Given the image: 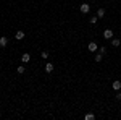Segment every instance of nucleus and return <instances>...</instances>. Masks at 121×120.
Segmentation results:
<instances>
[{
  "mask_svg": "<svg viewBox=\"0 0 121 120\" xmlns=\"http://www.w3.org/2000/svg\"><path fill=\"white\" fill-rule=\"evenodd\" d=\"M79 11H81L82 15L89 13V11H91V5H89V3H82V5H79Z\"/></svg>",
  "mask_w": 121,
  "mask_h": 120,
  "instance_id": "obj_1",
  "label": "nucleus"
},
{
  "mask_svg": "<svg viewBox=\"0 0 121 120\" xmlns=\"http://www.w3.org/2000/svg\"><path fill=\"white\" fill-rule=\"evenodd\" d=\"M24 37H26V33L24 31H16V34H15V39L16 41H23Z\"/></svg>",
  "mask_w": 121,
  "mask_h": 120,
  "instance_id": "obj_2",
  "label": "nucleus"
},
{
  "mask_svg": "<svg viewBox=\"0 0 121 120\" xmlns=\"http://www.w3.org/2000/svg\"><path fill=\"white\" fill-rule=\"evenodd\" d=\"M87 49H89V52H95V50L99 49V44L92 41V42H89V46H87Z\"/></svg>",
  "mask_w": 121,
  "mask_h": 120,
  "instance_id": "obj_3",
  "label": "nucleus"
},
{
  "mask_svg": "<svg viewBox=\"0 0 121 120\" xmlns=\"http://www.w3.org/2000/svg\"><path fill=\"white\" fill-rule=\"evenodd\" d=\"M103 37H105V39H112L113 37V31L112 29H105V31H103Z\"/></svg>",
  "mask_w": 121,
  "mask_h": 120,
  "instance_id": "obj_4",
  "label": "nucleus"
},
{
  "mask_svg": "<svg viewBox=\"0 0 121 120\" xmlns=\"http://www.w3.org/2000/svg\"><path fill=\"white\" fill-rule=\"evenodd\" d=\"M112 86H113L115 91H120V89H121V81H120V80H116V81H113Z\"/></svg>",
  "mask_w": 121,
  "mask_h": 120,
  "instance_id": "obj_5",
  "label": "nucleus"
},
{
  "mask_svg": "<svg viewBox=\"0 0 121 120\" xmlns=\"http://www.w3.org/2000/svg\"><path fill=\"white\" fill-rule=\"evenodd\" d=\"M53 68H55V67H53V63H47L44 70H45V73H52V72H53Z\"/></svg>",
  "mask_w": 121,
  "mask_h": 120,
  "instance_id": "obj_6",
  "label": "nucleus"
},
{
  "mask_svg": "<svg viewBox=\"0 0 121 120\" xmlns=\"http://www.w3.org/2000/svg\"><path fill=\"white\" fill-rule=\"evenodd\" d=\"M21 60H23V62H24V63H28L29 60H31V55H29L28 52H24V54H23V55H21Z\"/></svg>",
  "mask_w": 121,
  "mask_h": 120,
  "instance_id": "obj_7",
  "label": "nucleus"
},
{
  "mask_svg": "<svg viewBox=\"0 0 121 120\" xmlns=\"http://www.w3.org/2000/svg\"><path fill=\"white\" fill-rule=\"evenodd\" d=\"M7 44H8V39L5 36H2L0 37V47H7Z\"/></svg>",
  "mask_w": 121,
  "mask_h": 120,
  "instance_id": "obj_8",
  "label": "nucleus"
},
{
  "mask_svg": "<svg viewBox=\"0 0 121 120\" xmlns=\"http://www.w3.org/2000/svg\"><path fill=\"white\" fill-rule=\"evenodd\" d=\"M112 46L113 47H120L121 46V41L118 39V37H115V39H112Z\"/></svg>",
  "mask_w": 121,
  "mask_h": 120,
  "instance_id": "obj_9",
  "label": "nucleus"
},
{
  "mask_svg": "<svg viewBox=\"0 0 121 120\" xmlns=\"http://www.w3.org/2000/svg\"><path fill=\"white\" fill-rule=\"evenodd\" d=\"M105 13H107V11H105V8H99V11H97V16H99V18H103V16H105Z\"/></svg>",
  "mask_w": 121,
  "mask_h": 120,
  "instance_id": "obj_10",
  "label": "nucleus"
},
{
  "mask_svg": "<svg viewBox=\"0 0 121 120\" xmlns=\"http://www.w3.org/2000/svg\"><path fill=\"white\" fill-rule=\"evenodd\" d=\"M84 119H86V120H94V119H95V115H94V114H86Z\"/></svg>",
  "mask_w": 121,
  "mask_h": 120,
  "instance_id": "obj_11",
  "label": "nucleus"
},
{
  "mask_svg": "<svg viewBox=\"0 0 121 120\" xmlns=\"http://www.w3.org/2000/svg\"><path fill=\"white\" fill-rule=\"evenodd\" d=\"M16 72H18L19 75H23L24 72H26V68H24V67H18V70H16Z\"/></svg>",
  "mask_w": 121,
  "mask_h": 120,
  "instance_id": "obj_12",
  "label": "nucleus"
},
{
  "mask_svg": "<svg viewBox=\"0 0 121 120\" xmlns=\"http://www.w3.org/2000/svg\"><path fill=\"white\" fill-rule=\"evenodd\" d=\"M102 58H103V55H102V54H99V55H95V62L99 63V62H102Z\"/></svg>",
  "mask_w": 121,
  "mask_h": 120,
  "instance_id": "obj_13",
  "label": "nucleus"
},
{
  "mask_svg": "<svg viewBox=\"0 0 121 120\" xmlns=\"http://www.w3.org/2000/svg\"><path fill=\"white\" fill-rule=\"evenodd\" d=\"M89 21H91V23H92V24H95V23H97V21H99V16H92V18L89 19Z\"/></svg>",
  "mask_w": 121,
  "mask_h": 120,
  "instance_id": "obj_14",
  "label": "nucleus"
},
{
  "mask_svg": "<svg viewBox=\"0 0 121 120\" xmlns=\"http://www.w3.org/2000/svg\"><path fill=\"white\" fill-rule=\"evenodd\" d=\"M40 57H42L44 60H45V58H48V52H47V50H44V52L40 54Z\"/></svg>",
  "mask_w": 121,
  "mask_h": 120,
  "instance_id": "obj_15",
  "label": "nucleus"
},
{
  "mask_svg": "<svg viewBox=\"0 0 121 120\" xmlns=\"http://www.w3.org/2000/svg\"><path fill=\"white\" fill-rule=\"evenodd\" d=\"M100 54H102V55L107 54V47H100Z\"/></svg>",
  "mask_w": 121,
  "mask_h": 120,
  "instance_id": "obj_16",
  "label": "nucleus"
},
{
  "mask_svg": "<svg viewBox=\"0 0 121 120\" xmlns=\"http://www.w3.org/2000/svg\"><path fill=\"white\" fill-rule=\"evenodd\" d=\"M116 99H118V101H121V92H118V94H116Z\"/></svg>",
  "mask_w": 121,
  "mask_h": 120,
  "instance_id": "obj_17",
  "label": "nucleus"
}]
</instances>
